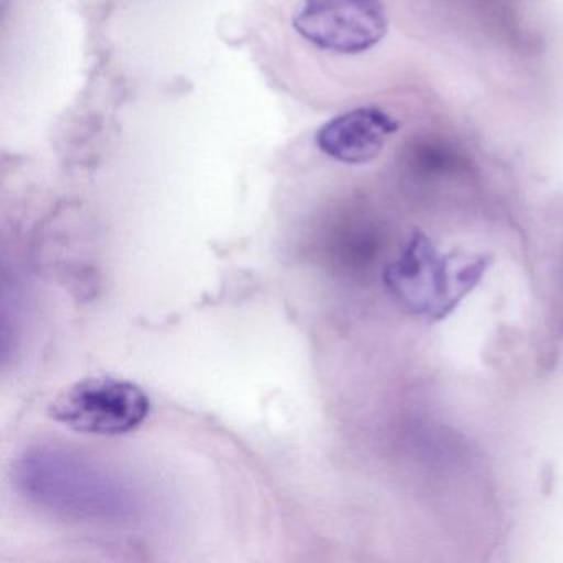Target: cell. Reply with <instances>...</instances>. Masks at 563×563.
Returning a JSON list of instances; mask_svg holds the SVG:
<instances>
[{
    "label": "cell",
    "mask_w": 563,
    "mask_h": 563,
    "mask_svg": "<svg viewBox=\"0 0 563 563\" xmlns=\"http://www.w3.org/2000/svg\"><path fill=\"white\" fill-rule=\"evenodd\" d=\"M150 410V397L140 385L93 377L62 390L48 407V415L78 433L117 437L141 427Z\"/></svg>",
    "instance_id": "cell-1"
},
{
    "label": "cell",
    "mask_w": 563,
    "mask_h": 563,
    "mask_svg": "<svg viewBox=\"0 0 563 563\" xmlns=\"http://www.w3.org/2000/svg\"><path fill=\"white\" fill-rule=\"evenodd\" d=\"M292 29L325 54H367L387 35V8L384 0H299Z\"/></svg>",
    "instance_id": "cell-2"
},
{
    "label": "cell",
    "mask_w": 563,
    "mask_h": 563,
    "mask_svg": "<svg viewBox=\"0 0 563 563\" xmlns=\"http://www.w3.org/2000/svg\"><path fill=\"white\" fill-rule=\"evenodd\" d=\"M398 130L400 121L382 108H354L328 121L316 134V146L338 163L361 166L377 159Z\"/></svg>",
    "instance_id": "cell-3"
}]
</instances>
